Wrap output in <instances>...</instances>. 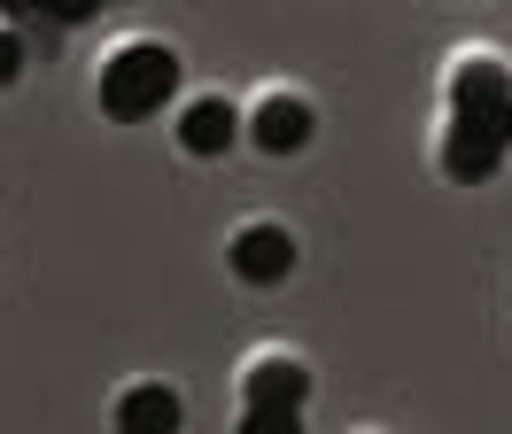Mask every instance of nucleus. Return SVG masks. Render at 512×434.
Returning <instances> with one entry per match:
<instances>
[{
	"instance_id": "obj_1",
	"label": "nucleus",
	"mask_w": 512,
	"mask_h": 434,
	"mask_svg": "<svg viewBox=\"0 0 512 434\" xmlns=\"http://www.w3.org/2000/svg\"><path fill=\"white\" fill-rule=\"evenodd\" d=\"M171 93H179V55L163 39H132V47H117V55L101 62V109L117 124L156 117Z\"/></svg>"
},
{
	"instance_id": "obj_2",
	"label": "nucleus",
	"mask_w": 512,
	"mask_h": 434,
	"mask_svg": "<svg viewBox=\"0 0 512 434\" xmlns=\"http://www.w3.org/2000/svg\"><path fill=\"white\" fill-rule=\"evenodd\" d=\"M450 109L466 124H489V132H512V86L497 55H466L450 70Z\"/></svg>"
},
{
	"instance_id": "obj_3",
	"label": "nucleus",
	"mask_w": 512,
	"mask_h": 434,
	"mask_svg": "<svg viewBox=\"0 0 512 434\" xmlns=\"http://www.w3.org/2000/svg\"><path fill=\"white\" fill-rule=\"evenodd\" d=\"M233 272L249 279V287H280V279L295 272L288 225H241V233H233Z\"/></svg>"
},
{
	"instance_id": "obj_4",
	"label": "nucleus",
	"mask_w": 512,
	"mask_h": 434,
	"mask_svg": "<svg viewBox=\"0 0 512 434\" xmlns=\"http://www.w3.org/2000/svg\"><path fill=\"white\" fill-rule=\"evenodd\" d=\"M505 140H512V132H489V124H466V117H450V132H443V171H450L458 186L489 179V171L505 163Z\"/></svg>"
},
{
	"instance_id": "obj_5",
	"label": "nucleus",
	"mask_w": 512,
	"mask_h": 434,
	"mask_svg": "<svg viewBox=\"0 0 512 434\" xmlns=\"http://www.w3.org/2000/svg\"><path fill=\"white\" fill-rule=\"evenodd\" d=\"M241 396H249V411H303L311 372L295 365V357H256V365L241 372Z\"/></svg>"
},
{
	"instance_id": "obj_6",
	"label": "nucleus",
	"mask_w": 512,
	"mask_h": 434,
	"mask_svg": "<svg viewBox=\"0 0 512 434\" xmlns=\"http://www.w3.org/2000/svg\"><path fill=\"white\" fill-rule=\"evenodd\" d=\"M249 140L264 155H295L303 140H311V101H295V93H264L249 117Z\"/></svg>"
},
{
	"instance_id": "obj_7",
	"label": "nucleus",
	"mask_w": 512,
	"mask_h": 434,
	"mask_svg": "<svg viewBox=\"0 0 512 434\" xmlns=\"http://www.w3.org/2000/svg\"><path fill=\"white\" fill-rule=\"evenodd\" d=\"M233 140H241V117H233V101L202 93V101H187V109H179V148H187V155H225Z\"/></svg>"
},
{
	"instance_id": "obj_8",
	"label": "nucleus",
	"mask_w": 512,
	"mask_h": 434,
	"mask_svg": "<svg viewBox=\"0 0 512 434\" xmlns=\"http://www.w3.org/2000/svg\"><path fill=\"white\" fill-rule=\"evenodd\" d=\"M117 434H179V396L163 380H140L117 396Z\"/></svg>"
},
{
	"instance_id": "obj_9",
	"label": "nucleus",
	"mask_w": 512,
	"mask_h": 434,
	"mask_svg": "<svg viewBox=\"0 0 512 434\" xmlns=\"http://www.w3.org/2000/svg\"><path fill=\"white\" fill-rule=\"evenodd\" d=\"M16 16H47V24H86V16H101V0H16Z\"/></svg>"
},
{
	"instance_id": "obj_10",
	"label": "nucleus",
	"mask_w": 512,
	"mask_h": 434,
	"mask_svg": "<svg viewBox=\"0 0 512 434\" xmlns=\"http://www.w3.org/2000/svg\"><path fill=\"white\" fill-rule=\"evenodd\" d=\"M241 434H303L295 411H241Z\"/></svg>"
},
{
	"instance_id": "obj_11",
	"label": "nucleus",
	"mask_w": 512,
	"mask_h": 434,
	"mask_svg": "<svg viewBox=\"0 0 512 434\" xmlns=\"http://www.w3.org/2000/svg\"><path fill=\"white\" fill-rule=\"evenodd\" d=\"M24 70V31H0V86Z\"/></svg>"
},
{
	"instance_id": "obj_12",
	"label": "nucleus",
	"mask_w": 512,
	"mask_h": 434,
	"mask_svg": "<svg viewBox=\"0 0 512 434\" xmlns=\"http://www.w3.org/2000/svg\"><path fill=\"white\" fill-rule=\"evenodd\" d=\"M0 8H16V0H0Z\"/></svg>"
}]
</instances>
